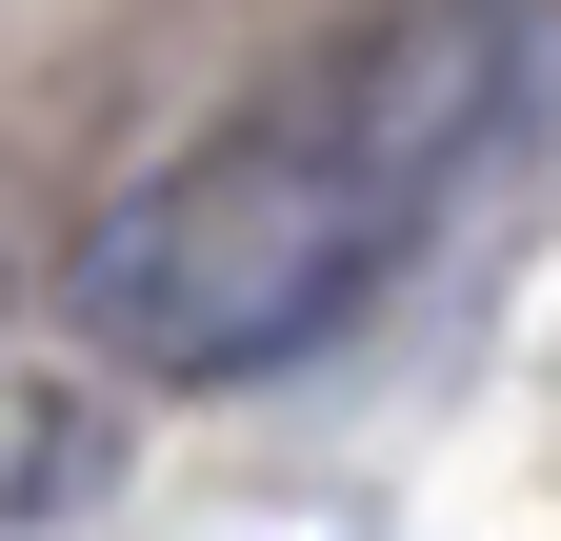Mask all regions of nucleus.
<instances>
[{"mask_svg": "<svg viewBox=\"0 0 561 541\" xmlns=\"http://www.w3.org/2000/svg\"><path fill=\"white\" fill-rule=\"evenodd\" d=\"M461 141H481V41H442V21L341 41L261 120H221L201 161L101 200L81 261H60V301L140 381H280V361H321L401 281V241H421V200H442Z\"/></svg>", "mask_w": 561, "mask_h": 541, "instance_id": "nucleus-1", "label": "nucleus"}]
</instances>
